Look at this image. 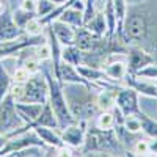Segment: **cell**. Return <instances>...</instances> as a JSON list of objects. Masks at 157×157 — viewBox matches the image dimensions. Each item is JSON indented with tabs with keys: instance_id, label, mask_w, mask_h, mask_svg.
Listing matches in <instances>:
<instances>
[{
	"instance_id": "6da1fadb",
	"label": "cell",
	"mask_w": 157,
	"mask_h": 157,
	"mask_svg": "<svg viewBox=\"0 0 157 157\" xmlns=\"http://www.w3.org/2000/svg\"><path fill=\"white\" fill-rule=\"evenodd\" d=\"M44 75H46V80H47V85H49V104L52 110H54L57 120H58V126H60V130L68 127L74 123H77V120L72 116L71 110H69V105H68V101H66V96H64V91H63V85L58 82V78L55 75H52L46 68L43 69Z\"/></svg>"
},
{
	"instance_id": "7a4b0ae2",
	"label": "cell",
	"mask_w": 157,
	"mask_h": 157,
	"mask_svg": "<svg viewBox=\"0 0 157 157\" xmlns=\"http://www.w3.org/2000/svg\"><path fill=\"white\" fill-rule=\"evenodd\" d=\"M82 154L88 152H121L120 140L113 129H90L85 134V141L80 148Z\"/></svg>"
},
{
	"instance_id": "3957f363",
	"label": "cell",
	"mask_w": 157,
	"mask_h": 157,
	"mask_svg": "<svg viewBox=\"0 0 157 157\" xmlns=\"http://www.w3.org/2000/svg\"><path fill=\"white\" fill-rule=\"evenodd\" d=\"M149 30V19L145 11L132 8L126 13L121 35L127 43H141V39L148 36Z\"/></svg>"
},
{
	"instance_id": "277c9868",
	"label": "cell",
	"mask_w": 157,
	"mask_h": 157,
	"mask_svg": "<svg viewBox=\"0 0 157 157\" xmlns=\"http://www.w3.org/2000/svg\"><path fill=\"white\" fill-rule=\"evenodd\" d=\"M14 102L16 101L10 94H6L3 101L0 102V134H3V135L13 134L16 130L22 129L25 123L22 120V116L19 115Z\"/></svg>"
},
{
	"instance_id": "5b68a950",
	"label": "cell",
	"mask_w": 157,
	"mask_h": 157,
	"mask_svg": "<svg viewBox=\"0 0 157 157\" xmlns=\"http://www.w3.org/2000/svg\"><path fill=\"white\" fill-rule=\"evenodd\" d=\"M49 98V85L46 75H30V78L24 83V98L21 102H39L44 104Z\"/></svg>"
},
{
	"instance_id": "8992f818",
	"label": "cell",
	"mask_w": 157,
	"mask_h": 157,
	"mask_svg": "<svg viewBox=\"0 0 157 157\" xmlns=\"http://www.w3.org/2000/svg\"><path fill=\"white\" fill-rule=\"evenodd\" d=\"M115 105L123 112L124 116L129 115H138L140 113V104H138V93L130 88H118L116 99H115Z\"/></svg>"
},
{
	"instance_id": "52a82bcc",
	"label": "cell",
	"mask_w": 157,
	"mask_h": 157,
	"mask_svg": "<svg viewBox=\"0 0 157 157\" xmlns=\"http://www.w3.org/2000/svg\"><path fill=\"white\" fill-rule=\"evenodd\" d=\"M64 145L71 148H82L86 134V120H78L77 123L60 130Z\"/></svg>"
},
{
	"instance_id": "ba28073f",
	"label": "cell",
	"mask_w": 157,
	"mask_h": 157,
	"mask_svg": "<svg viewBox=\"0 0 157 157\" xmlns=\"http://www.w3.org/2000/svg\"><path fill=\"white\" fill-rule=\"evenodd\" d=\"M127 60H129V72L132 74H137L140 69L149 66V64L154 63V57H151L145 49L141 47H132L129 49V55H127Z\"/></svg>"
},
{
	"instance_id": "9c48e42d",
	"label": "cell",
	"mask_w": 157,
	"mask_h": 157,
	"mask_svg": "<svg viewBox=\"0 0 157 157\" xmlns=\"http://www.w3.org/2000/svg\"><path fill=\"white\" fill-rule=\"evenodd\" d=\"M58 78V82L63 85V83H83V85H88L91 86V83L86 80V78H83L80 74H78L77 68L74 66V64L71 63H66V61H63L60 63V66H58V71H57V75Z\"/></svg>"
},
{
	"instance_id": "30bf717a",
	"label": "cell",
	"mask_w": 157,
	"mask_h": 157,
	"mask_svg": "<svg viewBox=\"0 0 157 157\" xmlns=\"http://www.w3.org/2000/svg\"><path fill=\"white\" fill-rule=\"evenodd\" d=\"M22 29L14 22L13 16H10L8 10L0 14V43L2 41H11L22 35Z\"/></svg>"
},
{
	"instance_id": "8fae6325",
	"label": "cell",
	"mask_w": 157,
	"mask_h": 157,
	"mask_svg": "<svg viewBox=\"0 0 157 157\" xmlns=\"http://www.w3.org/2000/svg\"><path fill=\"white\" fill-rule=\"evenodd\" d=\"M50 29L54 30L57 39L60 41L61 46H72L75 43V30L72 25L66 24V22H63L60 19H55V21H52L50 24Z\"/></svg>"
},
{
	"instance_id": "7c38bea8",
	"label": "cell",
	"mask_w": 157,
	"mask_h": 157,
	"mask_svg": "<svg viewBox=\"0 0 157 157\" xmlns=\"http://www.w3.org/2000/svg\"><path fill=\"white\" fill-rule=\"evenodd\" d=\"M43 140L38 137V134H25L16 140H11L8 141V145L3 146L2 149H0V155L3 154H8V152H14V151H19V149H24L27 146H32V145H38V146H43Z\"/></svg>"
},
{
	"instance_id": "4fadbf2b",
	"label": "cell",
	"mask_w": 157,
	"mask_h": 157,
	"mask_svg": "<svg viewBox=\"0 0 157 157\" xmlns=\"http://www.w3.org/2000/svg\"><path fill=\"white\" fill-rule=\"evenodd\" d=\"M123 80L127 86L134 88L137 93L143 94V96H148V98H155L157 99V83H149V82H145V80H138L135 77V74L129 72L123 77Z\"/></svg>"
},
{
	"instance_id": "5bb4252c",
	"label": "cell",
	"mask_w": 157,
	"mask_h": 157,
	"mask_svg": "<svg viewBox=\"0 0 157 157\" xmlns=\"http://www.w3.org/2000/svg\"><path fill=\"white\" fill-rule=\"evenodd\" d=\"M102 69L110 80H123V77L127 74L126 63L123 60H118L116 54H109L105 58V68Z\"/></svg>"
},
{
	"instance_id": "9a60e30c",
	"label": "cell",
	"mask_w": 157,
	"mask_h": 157,
	"mask_svg": "<svg viewBox=\"0 0 157 157\" xmlns=\"http://www.w3.org/2000/svg\"><path fill=\"white\" fill-rule=\"evenodd\" d=\"M35 132L50 148H57L58 149V148H61L64 145V141L61 138V134H60V129H52V127H44V126H35Z\"/></svg>"
},
{
	"instance_id": "2e32d148",
	"label": "cell",
	"mask_w": 157,
	"mask_h": 157,
	"mask_svg": "<svg viewBox=\"0 0 157 157\" xmlns=\"http://www.w3.org/2000/svg\"><path fill=\"white\" fill-rule=\"evenodd\" d=\"M44 104L39 102H16V109L25 123H33L39 116Z\"/></svg>"
},
{
	"instance_id": "e0dca14e",
	"label": "cell",
	"mask_w": 157,
	"mask_h": 157,
	"mask_svg": "<svg viewBox=\"0 0 157 157\" xmlns=\"http://www.w3.org/2000/svg\"><path fill=\"white\" fill-rule=\"evenodd\" d=\"M33 126H44V127H52V129H60L58 120H57L54 110H52L49 101L44 102L43 110H41V113H39V116L33 121Z\"/></svg>"
},
{
	"instance_id": "ac0fdd59",
	"label": "cell",
	"mask_w": 157,
	"mask_h": 157,
	"mask_svg": "<svg viewBox=\"0 0 157 157\" xmlns=\"http://www.w3.org/2000/svg\"><path fill=\"white\" fill-rule=\"evenodd\" d=\"M83 27L86 30H90L91 33L98 35V36L107 35V24H105V16H104V10L102 11H98L96 16L91 19L90 22H86Z\"/></svg>"
},
{
	"instance_id": "d6986e66",
	"label": "cell",
	"mask_w": 157,
	"mask_h": 157,
	"mask_svg": "<svg viewBox=\"0 0 157 157\" xmlns=\"http://www.w3.org/2000/svg\"><path fill=\"white\" fill-rule=\"evenodd\" d=\"M58 19L63 21V22H66V24H69V25H72L74 29L83 27V11L75 10V8H72V6H68V8L60 14Z\"/></svg>"
},
{
	"instance_id": "ffe728a7",
	"label": "cell",
	"mask_w": 157,
	"mask_h": 157,
	"mask_svg": "<svg viewBox=\"0 0 157 157\" xmlns=\"http://www.w3.org/2000/svg\"><path fill=\"white\" fill-rule=\"evenodd\" d=\"M115 99H116V93H112L110 88H102L101 93H98V96H96L98 110H101V112L112 110L115 107Z\"/></svg>"
},
{
	"instance_id": "44dd1931",
	"label": "cell",
	"mask_w": 157,
	"mask_h": 157,
	"mask_svg": "<svg viewBox=\"0 0 157 157\" xmlns=\"http://www.w3.org/2000/svg\"><path fill=\"white\" fill-rule=\"evenodd\" d=\"M82 57H83V50H80L75 44L64 46V49L61 50V60L66 61V63L74 64V66L82 64Z\"/></svg>"
},
{
	"instance_id": "7402d4cb",
	"label": "cell",
	"mask_w": 157,
	"mask_h": 157,
	"mask_svg": "<svg viewBox=\"0 0 157 157\" xmlns=\"http://www.w3.org/2000/svg\"><path fill=\"white\" fill-rule=\"evenodd\" d=\"M138 118H140V121H141V130L145 132L148 137L151 138H155L157 137V123L154 120H151V118L145 113H138Z\"/></svg>"
},
{
	"instance_id": "603a6c76",
	"label": "cell",
	"mask_w": 157,
	"mask_h": 157,
	"mask_svg": "<svg viewBox=\"0 0 157 157\" xmlns=\"http://www.w3.org/2000/svg\"><path fill=\"white\" fill-rule=\"evenodd\" d=\"M115 124H116L115 115H113L110 110L101 112V115L98 116V120H96V126H98L99 129H113Z\"/></svg>"
},
{
	"instance_id": "cb8c5ba5",
	"label": "cell",
	"mask_w": 157,
	"mask_h": 157,
	"mask_svg": "<svg viewBox=\"0 0 157 157\" xmlns=\"http://www.w3.org/2000/svg\"><path fill=\"white\" fill-rule=\"evenodd\" d=\"M10 88H11V78H10L8 72L3 69V66L0 64V102L8 94Z\"/></svg>"
},
{
	"instance_id": "d4e9b609",
	"label": "cell",
	"mask_w": 157,
	"mask_h": 157,
	"mask_svg": "<svg viewBox=\"0 0 157 157\" xmlns=\"http://www.w3.org/2000/svg\"><path fill=\"white\" fill-rule=\"evenodd\" d=\"M123 126L129 130V132H132V134H137V132H140V130H141V121H140L138 115H137V116H135V115L126 116Z\"/></svg>"
},
{
	"instance_id": "484cf974",
	"label": "cell",
	"mask_w": 157,
	"mask_h": 157,
	"mask_svg": "<svg viewBox=\"0 0 157 157\" xmlns=\"http://www.w3.org/2000/svg\"><path fill=\"white\" fill-rule=\"evenodd\" d=\"M33 14H35V13L25 11L24 8H21V10H16V11H14V14H13V19H14V22L19 25L21 29H24V27H25V24H27L32 17H35Z\"/></svg>"
},
{
	"instance_id": "4316f807",
	"label": "cell",
	"mask_w": 157,
	"mask_h": 157,
	"mask_svg": "<svg viewBox=\"0 0 157 157\" xmlns=\"http://www.w3.org/2000/svg\"><path fill=\"white\" fill-rule=\"evenodd\" d=\"M41 30H43V24H41V21L36 19V17H32L27 24H25V27H24V32L27 35H30V36L39 35Z\"/></svg>"
},
{
	"instance_id": "83f0119b",
	"label": "cell",
	"mask_w": 157,
	"mask_h": 157,
	"mask_svg": "<svg viewBox=\"0 0 157 157\" xmlns=\"http://www.w3.org/2000/svg\"><path fill=\"white\" fill-rule=\"evenodd\" d=\"M57 5L52 2V0H38V6H36V14L39 17H44L47 16L50 11H54Z\"/></svg>"
},
{
	"instance_id": "f1b7e54d",
	"label": "cell",
	"mask_w": 157,
	"mask_h": 157,
	"mask_svg": "<svg viewBox=\"0 0 157 157\" xmlns=\"http://www.w3.org/2000/svg\"><path fill=\"white\" fill-rule=\"evenodd\" d=\"M50 57H52V52H50L49 43L39 44L38 49H36V58H38L39 61H46V60H50Z\"/></svg>"
},
{
	"instance_id": "f546056e",
	"label": "cell",
	"mask_w": 157,
	"mask_h": 157,
	"mask_svg": "<svg viewBox=\"0 0 157 157\" xmlns=\"http://www.w3.org/2000/svg\"><path fill=\"white\" fill-rule=\"evenodd\" d=\"M137 77H145V78H157V64H149V66L140 69L137 74Z\"/></svg>"
},
{
	"instance_id": "4dcf8cb0",
	"label": "cell",
	"mask_w": 157,
	"mask_h": 157,
	"mask_svg": "<svg viewBox=\"0 0 157 157\" xmlns=\"http://www.w3.org/2000/svg\"><path fill=\"white\" fill-rule=\"evenodd\" d=\"M30 75H32V74H30L27 69H25L24 66L17 68L14 72H13V78L16 80V83H25V82H27L29 78H30Z\"/></svg>"
},
{
	"instance_id": "1f68e13d",
	"label": "cell",
	"mask_w": 157,
	"mask_h": 157,
	"mask_svg": "<svg viewBox=\"0 0 157 157\" xmlns=\"http://www.w3.org/2000/svg\"><path fill=\"white\" fill-rule=\"evenodd\" d=\"M134 152L137 155H146L149 154V143L146 140H137L135 141V145H134Z\"/></svg>"
},
{
	"instance_id": "d6a6232c",
	"label": "cell",
	"mask_w": 157,
	"mask_h": 157,
	"mask_svg": "<svg viewBox=\"0 0 157 157\" xmlns=\"http://www.w3.org/2000/svg\"><path fill=\"white\" fill-rule=\"evenodd\" d=\"M8 94L14 99L16 102H21L22 98H24V85L22 83H16V85H13L8 91Z\"/></svg>"
},
{
	"instance_id": "836d02e7",
	"label": "cell",
	"mask_w": 157,
	"mask_h": 157,
	"mask_svg": "<svg viewBox=\"0 0 157 157\" xmlns=\"http://www.w3.org/2000/svg\"><path fill=\"white\" fill-rule=\"evenodd\" d=\"M24 68L27 69L30 74H36L38 71H39V60L36 58V55H35V58H27L24 61Z\"/></svg>"
},
{
	"instance_id": "e575fe53",
	"label": "cell",
	"mask_w": 157,
	"mask_h": 157,
	"mask_svg": "<svg viewBox=\"0 0 157 157\" xmlns=\"http://www.w3.org/2000/svg\"><path fill=\"white\" fill-rule=\"evenodd\" d=\"M36 6H38V0H22L21 3V8L30 13H36Z\"/></svg>"
},
{
	"instance_id": "d590c367",
	"label": "cell",
	"mask_w": 157,
	"mask_h": 157,
	"mask_svg": "<svg viewBox=\"0 0 157 157\" xmlns=\"http://www.w3.org/2000/svg\"><path fill=\"white\" fill-rule=\"evenodd\" d=\"M149 143V152H152V154H157V137L155 138H152L151 141H148Z\"/></svg>"
},
{
	"instance_id": "8d00e7d4",
	"label": "cell",
	"mask_w": 157,
	"mask_h": 157,
	"mask_svg": "<svg viewBox=\"0 0 157 157\" xmlns=\"http://www.w3.org/2000/svg\"><path fill=\"white\" fill-rule=\"evenodd\" d=\"M6 10H8V3L3 2V0H0V14H2V13H5Z\"/></svg>"
},
{
	"instance_id": "74e56055",
	"label": "cell",
	"mask_w": 157,
	"mask_h": 157,
	"mask_svg": "<svg viewBox=\"0 0 157 157\" xmlns=\"http://www.w3.org/2000/svg\"><path fill=\"white\" fill-rule=\"evenodd\" d=\"M5 143H6V137H5L3 134H0V149L5 146Z\"/></svg>"
},
{
	"instance_id": "f35d334b",
	"label": "cell",
	"mask_w": 157,
	"mask_h": 157,
	"mask_svg": "<svg viewBox=\"0 0 157 157\" xmlns=\"http://www.w3.org/2000/svg\"><path fill=\"white\" fill-rule=\"evenodd\" d=\"M127 3H132V5H138V3H141V2H145V0H126Z\"/></svg>"
},
{
	"instance_id": "ab89813d",
	"label": "cell",
	"mask_w": 157,
	"mask_h": 157,
	"mask_svg": "<svg viewBox=\"0 0 157 157\" xmlns=\"http://www.w3.org/2000/svg\"><path fill=\"white\" fill-rule=\"evenodd\" d=\"M55 5H61V3H64V2H68V0H52Z\"/></svg>"
}]
</instances>
